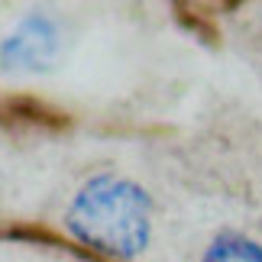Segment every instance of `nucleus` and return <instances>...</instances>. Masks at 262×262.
Masks as SVG:
<instances>
[{"instance_id": "f03ea898", "label": "nucleus", "mask_w": 262, "mask_h": 262, "mask_svg": "<svg viewBox=\"0 0 262 262\" xmlns=\"http://www.w3.org/2000/svg\"><path fill=\"white\" fill-rule=\"evenodd\" d=\"M62 49V33L46 13H29L0 42V68L7 72H49Z\"/></svg>"}, {"instance_id": "f257e3e1", "label": "nucleus", "mask_w": 262, "mask_h": 262, "mask_svg": "<svg viewBox=\"0 0 262 262\" xmlns=\"http://www.w3.org/2000/svg\"><path fill=\"white\" fill-rule=\"evenodd\" d=\"M65 227L78 243L110 259H136L149 246L152 201L136 181L120 175L88 178L65 210Z\"/></svg>"}, {"instance_id": "7ed1b4c3", "label": "nucleus", "mask_w": 262, "mask_h": 262, "mask_svg": "<svg viewBox=\"0 0 262 262\" xmlns=\"http://www.w3.org/2000/svg\"><path fill=\"white\" fill-rule=\"evenodd\" d=\"M201 262H262V243L243 233H220Z\"/></svg>"}]
</instances>
